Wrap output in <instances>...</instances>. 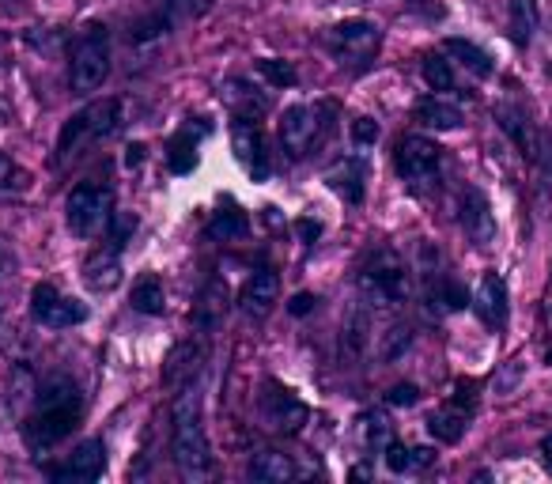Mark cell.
Instances as JSON below:
<instances>
[{
  "instance_id": "obj_1",
  "label": "cell",
  "mask_w": 552,
  "mask_h": 484,
  "mask_svg": "<svg viewBox=\"0 0 552 484\" xmlns=\"http://www.w3.org/2000/svg\"><path fill=\"white\" fill-rule=\"evenodd\" d=\"M80 416H84V394L72 379H50L46 386H38L35 394V416L27 420L23 439L35 454H46L57 443H65L76 428H80Z\"/></svg>"
},
{
  "instance_id": "obj_2",
  "label": "cell",
  "mask_w": 552,
  "mask_h": 484,
  "mask_svg": "<svg viewBox=\"0 0 552 484\" xmlns=\"http://www.w3.org/2000/svg\"><path fill=\"white\" fill-rule=\"evenodd\" d=\"M174 462L193 484L212 477V447L201 420V382H190L174 401Z\"/></svg>"
},
{
  "instance_id": "obj_3",
  "label": "cell",
  "mask_w": 552,
  "mask_h": 484,
  "mask_svg": "<svg viewBox=\"0 0 552 484\" xmlns=\"http://www.w3.org/2000/svg\"><path fill=\"white\" fill-rule=\"evenodd\" d=\"M110 76V35L103 23H87L69 50V84L76 95L103 87Z\"/></svg>"
},
{
  "instance_id": "obj_4",
  "label": "cell",
  "mask_w": 552,
  "mask_h": 484,
  "mask_svg": "<svg viewBox=\"0 0 552 484\" xmlns=\"http://www.w3.org/2000/svg\"><path fill=\"white\" fill-rule=\"evenodd\" d=\"M121 118V103L118 99H99V103H87L84 110H76L69 121H65V129H61V137H57V152H53V167H61V163H69L84 144L91 140L106 137V133H114V125Z\"/></svg>"
},
{
  "instance_id": "obj_5",
  "label": "cell",
  "mask_w": 552,
  "mask_h": 484,
  "mask_svg": "<svg viewBox=\"0 0 552 484\" xmlns=\"http://www.w3.org/2000/svg\"><path fill=\"white\" fill-rule=\"evenodd\" d=\"M379 42H382V35L371 19H345V23H337L326 38L329 53H333L341 65H348V69H367L371 57L379 53Z\"/></svg>"
},
{
  "instance_id": "obj_6",
  "label": "cell",
  "mask_w": 552,
  "mask_h": 484,
  "mask_svg": "<svg viewBox=\"0 0 552 484\" xmlns=\"http://www.w3.org/2000/svg\"><path fill=\"white\" fill-rule=\"evenodd\" d=\"M110 212H114V197H110V190L91 186V182H80V186L69 193V201H65L69 231L72 235H80V239L95 235V231L110 220Z\"/></svg>"
},
{
  "instance_id": "obj_7",
  "label": "cell",
  "mask_w": 552,
  "mask_h": 484,
  "mask_svg": "<svg viewBox=\"0 0 552 484\" xmlns=\"http://www.w3.org/2000/svg\"><path fill=\"white\" fill-rule=\"evenodd\" d=\"M261 416H265V428H273V432H280V435H295V432H303L311 409L295 398L292 390H284L280 382H269V386L261 390Z\"/></svg>"
},
{
  "instance_id": "obj_8",
  "label": "cell",
  "mask_w": 552,
  "mask_h": 484,
  "mask_svg": "<svg viewBox=\"0 0 552 484\" xmlns=\"http://www.w3.org/2000/svg\"><path fill=\"white\" fill-rule=\"evenodd\" d=\"M363 288L375 299H382V303H401L409 295V273H405L401 258L390 254V250L375 254L367 261V269H363Z\"/></svg>"
},
{
  "instance_id": "obj_9",
  "label": "cell",
  "mask_w": 552,
  "mask_h": 484,
  "mask_svg": "<svg viewBox=\"0 0 552 484\" xmlns=\"http://www.w3.org/2000/svg\"><path fill=\"white\" fill-rule=\"evenodd\" d=\"M31 311L42 326L50 329H69L87 322V303L80 299H69V295H57L53 284H38L35 295H31Z\"/></svg>"
},
{
  "instance_id": "obj_10",
  "label": "cell",
  "mask_w": 552,
  "mask_h": 484,
  "mask_svg": "<svg viewBox=\"0 0 552 484\" xmlns=\"http://www.w3.org/2000/svg\"><path fill=\"white\" fill-rule=\"evenodd\" d=\"M439 159H443V148L428 137H405L397 144V174L413 186L439 174Z\"/></svg>"
},
{
  "instance_id": "obj_11",
  "label": "cell",
  "mask_w": 552,
  "mask_h": 484,
  "mask_svg": "<svg viewBox=\"0 0 552 484\" xmlns=\"http://www.w3.org/2000/svg\"><path fill=\"white\" fill-rule=\"evenodd\" d=\"M231 144H235V156H239V163L250 171V178H254V182H265L269 171H273V163H269V152H265V144H261V133H258V125H254V118H246V114L235 118Z\"/></svg>"
},
{
  "instance_id": "obj_12",
  "label": "cell",
  "mask_w": 552,
  "mask_h": 484,
  "mask_svg": "<svg viewBox=\"0 0 552 484\" xmlns=\"http://www.w3.org/2000/svg\"><path fill=\"white\" fill-rule=\"evenodd\" d=\"M276 299H280V273H276L273 265H258L250 273V280H246V288H242L239 307L250 318H269Z\"/></svg>"
},
{
  "instance_id": "obj_13",
  "label": "cell",
  "mask_w": 552,
  "mask_h": 484,
  "mask_svg": "<svg viewBox=\"0 0 552 484\" xmlns=\"http://www.w3.org/2000/svg\"><path fill=\"white\" fill-rule=\"evenodd\" d=\"M314 137H318V121H314L311 106H288L280 114V144H284V152L292 159L307 156Z\"/></svg>"
},
{
  "instance_id": "obj_14",
  "label": "cell",
  "mask_w": 552,
  "mask_h": 484,
  "mask_svg": "<svg viewBox=\"0 0 552 484\" xmlns=\"http://www.w3.org/2000/svg\"><path fill=\"white\" fill-rule=\"evenodd\" d=\"M106 469V454L99 439H87L80 447L69 454L65 466L53 469V481H72V484H87V481H99Z\"/></svg>"
},
{
  "instance_id": "obj_15",
  "label": "cell",
  "mask_w": 552,
  "mask_h": 484,
  "mask_svg": "<svg viewBox=\"0 0 552 484\" xmlns=\"http://www.w3.org/2000/svg\"><path fill=\"white\" fill-rule=\"evenodd\" d=\"M473 311L488 329H503L507 326V284L500 273H484L473 295Z\"/></svg>"
},
{
  "instance_id": "obj_16",
  "label": "cell",
  "mask_w": 552,
  "mask_h": 484,
  "mask_svg": "<svg viewBox=\"0 0 552 484\" xmlns=\"http://www.w3.org/2000/svg\"><path fill=\"white\" fill-rule=\"evenodd\" d=\"M84 284L91 292H114L125 277V269H121V254L114 246H103V250H95V254H87L84 261Z\"/></svg>"
},
{
  "instance_id": "obj_17",
  "label": "cell",
  "mask_w": 552,
  "mask_h": 484,
  "mask_svg": "<svg viewBox=\"0 0 552 484\" xmlns=\"http://www.w3.org/2000/svg\"><path fill=\"white\" fill-rule=\"evenodd\" d=\"M205 133H212V121L193 118L190 125L167 144V163H171L174 174H190L193 167H197V140L205 137Z\"/></svg>"
},
{
  "instance_id": "obj_18",
  "label": "cell",
  "mask_w": 552,
  "mask_h": 484,
  "mask_svg": "<svg viewBox=\"0 0 552 484\" xmlns=\"http://www.w3.org/2000/svg\"><path fill=\"white\" fill-rule=\"evenodd\" d=\"M462 227L477 246H488L496 239V220H492L488 197L481 190H466V197H462Z\"/></svg>"
},
{
  "instance_id": "obj_19",
  "label": "cell",
  "mask_w": 552,
  "mask_h": 484,
  "mask_svg": "<svg viewBox=\"0 0 552 484\" xmlns=\"http://www.w3.org/2000/svg\"><path fill=\"white\" fill-rule=\"evenodd\" d=\"M496 118H500L503 133H507V137L518 144V152H522L526 159H537L541 137L534 133V125L526 121V114H522V110H515V106H500V110H496Z\"/></svg>"
},
{
  "instance_id": "obj_20",
  "label": "cell",
  "mask_w": 552,
  "mask_h": 484,
  "mask_svg": "<svg viewBox=\"0 0 552 484\" xmlns=\"http://www.w3.org/2000/svg\"><path fill=\"white\" fill-rule=\"evenodd\" d=\"M326 182L345 197L348 205H360L363 201V163L360 159H341V163L326 174Z\"/></svg>"
},
{
  "instance_id": "obj_21",
  "label": "cell",
  "mask_w": 552,
  "mask_h": 484,
  "mask_svg": "<svg viewBox=\"0 0 552 484\" xmlns=\"http://www.w3.org/2000/svg\"><path fill=\"white\" fill-rule=\"evenodd\" d=\"M537 23H541L537 0H511V8H507V31H511V42L515 46H530Z\"/></svg>"
},
{
  "instance_id": "obj_22",
  "label": "cell",
  "mask_w": 552,
  "mask_h": 484,
  "mask_svg": "<svg viewBox=\"0 0 552 484\" xmlns=\"http://www.w3.org/2000/svg\"><path fill=\"white\" fill-rule=\"evenodd\" d=\"M250 477L261 484H288L295 477V466L292 458H284L276 450H261V454H254V462H250Z\"/></svg>"
},
{
  "instance_id": "obj_23",
  "label": "cell",
  "mask_w": 552,
  "mask_h": 484,
  "mask_svg": "<svg viewBox=\"0 0 552 484\" xmlns=\"http://www.w3.org/2000/svg\"><path fill=\"white\" fill-rule=\"evenodd\" d=\"M227 311V288L224 280H212L205 292L197 295V307H193V322L197 326H220V318H224Z\"/></svg>"
},
{
  "instance_id": "obj_24",
  "label": "cell",
  "mask_w": 552,
  "mask_h": 484,
  "mask_svg": "<svg viewBox=\"0 0 552 484\" xmlns=\"http://www.w3.org/2000/svg\"><path fill=\"white\" fill-rule=\"evenodd\" d=\"M416 118L424 121L428 129H439V133H450V129H458L462 125V110L454 103H447V99H420V106H416Z\"/></svg>"
},
{
  "instance_id": "obj_25",
  "label": "cell",
  "mask_w": 552,
  "mask_h": 484,
  "mask_svg": "<svg viewBox=\"0 0 552 484\" xmlns=\"http://www.w3.org/2000/svg\"><path fill=\"white\" fill-rule=\"evenodd\" d=\"M246 231H250V216L235 205H224L216 216H212V224H208V235L212 239H246Z\"/></svg>"
},
{
  "instance_id": "obj_26",
  "label": "cell",
  "mask_w": 552,
  "mask_h": 484,
  "mask_svg": "<svg viewBox=\"0 0 552 484\" xmlns=\"http://www.w3.org/2000/svg\"><path fill=\"white\" fill-rule=\"evenodd\" d=\"M129 303H133V311L137 314H163V307H167V295H163V284H159V277H140L137 284H133V295H129Z\"/></svg>"
},
{
  "instance_id": "obj_27",
  "label": "cell",
  "mask_w": 552,
  "mask_h": 484,
  "mask_svg": "<svg viewBox=\"0 0 552 484\" xmlns=\"http://www.w3.org/2000/svg\"><path fill=\"white\" fill-rule=\"evenodd\" d=\"M447 53L454 61H462L473 76H492V57H488L481 46L466 42V38H447Z\"/></svg>"
},
{
  "instance_id": "obj_28",
  "label": "cell",
  "mask_w": 552,
  "mask_h": 484,
  "mask_svg": "<svg viewBox=\"0 0 552 484\" xmlns=\"http://www.w3.org/2000/svg\"><path fill=\"white\" fill-rule=\"evenodd\" d=\"M428 432H432L439 443H458V439L466 435V416L454 413V409L432 413V420H428Z\"/></svg>"
},
{
  "instance_id": "obj_29",
  "label": "cell",
  "mask_w": 552,
  "mask_h": 484,
  "mask_svg": "<svg viewBox=\"0 0 552 484\" xmlns=\"http://www.w3.org/2000/svg\"><path fill=\"white\" fill-rule=\"evenodd\" d=\"M360 435H363V447L382 450L390 439H394V428H390V420L382 413H367L360 420Z\"/></svg>"
},
{
  "instance_id": "obj_30",
  "label": "cell",
  "mask_w": 552,
  "mask_h": 484,
  "mask_svg": "<svg viewBox=\"0 0 552 484\" xmlns=\"http://www.w3.org/2000/svg\"><path fill=\"white\" fill-rule=\"evenodd\" d=\"M133 231H137V216L133 212H110V220H106V246H114V250H125V242L133 239Z\"/></svg>"
},
{
  "instance_id": "obj_31",
  "label": "cell",
  "mask_w": 552,
  "mask_h": 484,
  "mask_svg": "<svg viewBox=\"0 0 552 484\" xmlns=\"http://www.w3.org/2000/svg\"><path fill=\"white\" fill-rule=\"evenodd\" d=\"M363 341H367V311L363 307H352L345 322V356H360Z\"/></svg>"
},
{
  "instance_id": "obj_32",
  "label": "cell",
  "mask_w": 552,
  "mask_h": 484,
  "mask_svg": "<svg viewBox=\"0 0 552 484\" xmlns=\"http://www.w3.org/2000/svg\"><path fill=\"white\" fill-rule=\"evenodd\" d=\"M23 190H31V174H23L8 152H0V193H23Z\"/></svg>"
},
{
  "instance_id": "obj_33",
  "label": "cell",
  "mask_w": 552,
  "mask_h": 484,
  "mask_svg": "<svg viewBox=\"0 0 552 484\" xmlns=\"http://www.w3.org/2000/svg\"><path fill=\"white\" fill-rule=\"evenodd\" d=\"M424 80H428V87H432V91H450V87H454V72H450V61H443L439 53L424 57Z\"/></svg>"
},
{
  "instance_id": "obj_34",
  "label": "cell",
  "mask_w": 552,
  "mask_h": 484,
  "mask_svg": "<svg viewBox=\"0 0 552 484\" xmlns=\"http://www.w3.org/2000/svg\"><path fill=\"white\" fill-rule=\"evenodd\" d=\"M258 72L273 87H295V80H299L292 65H288V61H280V57H265V61H258Z\"/></svg>"
},
{
  "instance_id": "obj_35",
  "label": "cell",
  "mask_w": 552,
  "mask_h": 484,
  "mask_svg": "<svg viewBox=\"0 0 552 484\" xmlns=\"http://www.w3.org/2000/svg\"><path fill=\"white\" fill-rule=\"evenodd\" d=\"M382 454H386V466H390V473H409V469H413V450L401 447L397 439H390V443L382 447Z\"/></svg>"
},
{
  "instance_id": "obj_36",
  "label": "cell",
  "mask_w": 552,
  "mask_h": 484,
  "mask_svg": "<svg viewBox=\"0 0 552 484\" xmlns=\"http://www.w3.org/2000/svg\"><path fill=\"white\" fill-rule=\"evenodd\" d=\"M375 140H379V125H375V121L371 118L352 121V144H356V148H371Z\"/></svg>"
},
{
  "instance_id": "obj_37",
  "label": "cell",
  "mask_w": 552,
  "mask_h": 484,
  "mask_svg": "<svg viewBox=\"0 0 552 484\" xmlns=\"http://www.w3.org/2000/svg\"><path fill=\"white\" fill-rule=\"evenodd\" d=\"M197 352H193L190 345H182L178 348V352H171V363H167V375H163V379L171 382L174 379V371H193V367H197Z\"/></svg>"
},
{
  "instance_id": "obj_38",
  "label": "cell",
  "mask_w": 552,
  "mask_h": 484,
  "mask_svg": "<svg viewBox=\"0 0 552 484\" xmlns=\"http://www.w3.org/2000/svg\"><path fill=\"white\" fill-rule=\"evenodd\" d=\"M416 398H420V390H416L413 382H397L394 390H386L390 405H416Z\"/></svg>"
},
{
  "instance_id": "obj_39",
  "label": "cell",
  "mask_w": 552,
  "mask_h": 484,
  "mask_svg": "<svg viewBox=\"0 0 552 484\" xmlns=\"http://www.w3.org/2000/svg\"><path fill=\"white\" fill-rule=\"evenodd\" d=\"M439 303H443L447 311H462V307H466V292H462L458 284H443V292H439Z\"/></svg>"
},
{
  "instance_id": "obj_40",
  "label": "cell",
  "mask_w": 552,
  "mask_h": 484,
  "mask_svg": "<svg viewBox=\"0 0 552 484\" xmlns=\"http://www.w3.org/2000/svg\"><path fill=\"white\" fill-rule=\"evenodd\" d=\"M311 311H314V295L311 292L292 295V303H288V314H292V318H303V314H311Z\"/></svg>"
},
{
  "instance_id": "obj_41",
  "label": "cell",
  "mask_w": 552,
  "mask_h": 484,
  "mask_svg": "<svg viewBox=\"0 0 552 484\" xmlns=\"http://www.w3.org/2000/svg\"><path fill=\"white\" fill-rule=\"evenodd\" d=\"M518 375H522V363H511L500 379H496V390H500V394H507V390H511V386L518 382Z\"/></svg>"
},
{
  "instance_id": "obj_42",
  "label": "cell",
  "mask_w": 552,
  "mask_h": 484,
  "mask_svg": "<svg viewBox=\"0 0 552 484\" xmlns=\"http://www.w3.org/2000/svg\"><path fill=\"white\" fill-rule=\"evenodd\" d=\"M174 4H178V8H186V16H205L208 8H212V4H216V0H174Z\"/></svg>"
},
{
  "instance_id": "obj_43",
  "label": "cell",
  "mask_w": 552,
  "mask_h": 484,
  "mask_svg": "<svg viewBox=\"0 0 552 484\" xmlns=\"http://www.w3.org/2000/svg\"><path fill=\"white\" fill-rule=\"evenodd\" d=\"M435 462L432 447H413V469H428Z\"/></svg>"
},
{
  "instance_id": "obj_44",
  "label": "cell",
  "mask_w": 552,
  "mask_h": 484,
  "mask_svg": "<svg viewBox=\"0 0 552 484\" xmlns=\"http://www.w3.org/2000/svg\"><path fill=\"white\" fill-rule=\"evenodd\" d=\"M534 163H541V167H545V174L552 178V140L549 137L541 140V148H537V159H534Z\"/></svg>"
},
{
  "instance_id": "obj_45",
  "label": "cell",
  "mask_w": 552,
  "mask_h": 484,
  "mask_svg": "<svg viewBox=\"0 0 552 484\" xmlns=\"http://www.w3.org/2000/svg\"><path fill=\"white\" fill-rule=\"evenodd\" d=\"M140 159H144V148H140V144H129V152H125V163H129V167H140Z\"/></svg>"
},
{
  "instance_id": "obj_46",
  "label": "cell",
  "mask_w": 552,
  "mask_h": 484,
  "mask_svg": "<svg viewBox=\"0 0 552 484\" xmlns=\"http://www.w3.org/2000/svg\"><path fill=\"white\" fill-rule=\"evenodd\" d=\"M299 231H303V239H307V242H314L318 235H322V227L311 224V220H303V224H299Z\"/></svg>"
},
{
  "instance_id": "obj_47",
  "label": "cell",
  "mask_w": 552,
  "mask_h": 484,
  "mask_svg": "<svg viewBox=\"0 0 552 484\" xmlns=\"http://www.w3.org/2000/svg\"><path fill=\"white\" fill-rule=\"evenodd\" d=\"M367 477H371V469L367 466H356L352 473H348V481H367Z\"/></svg>"
},
{
  "instance_id": "obj_48",
  "label": "cell",
  "mask_w": 552,
  "mask_h": 484,
  "mask_svg": "<svg viewBox=\"0 0 552 484\" xmlns=\"http://www.w3.org/2000/svg\"><path fill=\"white\" fill-rule=\"evenodd\" d=\"M541 454H545V462H549V469H552V435L541 439Z\"/></svg>"
},
{
  "instance_id": "obj_49",
  "label": "cell",
  "mask_w": 552,
  "mask_h": 484,
  "mask_svg": "<svg viewBox=\"0 0 552 484\" xmlns=\"http://www.w3.org/2000/svg\"><path fill=\"white\" fill-rule=\"evenodd\" d=\"M545 360H549V363H552V348H549V356H545Z\"/></svg>"
}]
</instances>
